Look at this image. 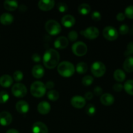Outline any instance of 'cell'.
Segmentation results:
<instances>
[{"label": "cell", "mask_w": 133, "mask_h": 133, "mask_svg": "<svg viewBox=\"0 0 133 133\" xmlns=\"http://www.w3.org/2000/svg\"><path fill=\"white\" fill-rule=\"evenodd\" d=\"M60 61V55L54 49H48L43 56V63L48 69H53L58 66Z\"/></svg>", "instance_id": "obj_1"}, {"label": "cell", "mask_w": 133, "mask_h": 133, "mask_svg": "<svg viewBox=\"0 0 133 133\" xmlns=\"http://www.w3.org/2000/svg\"><path fill=\"white\" fill-rule=\"evenodd\" d=\"M57 71L61 76L70 77L75 71V68L71 62L69 61H62L57 66Z\"/></svg>", "instance_id": "obj_2"}, {"label": "cell", "mask_w": 133, "mask_h": 133, "mask_svg": "<svg viewBox=\"0 0 133 133\" xmlns=\"http://www.w3.org/2000/svg\"><path fill=\"white\" fill-rule=\"evenodd\" d=\"M30 90H31V94L34 97H41L45 95L46 92V87L44 83L36 81L32 83Z\"/></svg>", "instance_id": "obj_3"}, {"label": "cell", "mask_w": 133, "mask_h": 133, "mask_svg": "<svg viewBox=\"0 0 133 133\" xmlns=\"http://www.w3.org/2000/svg\"><path fill=\"white\" fill-rule=\"evenodd\" d=\"M45 29L47 32L51 35H57L62 31L61 24L54 19L47 21L45 24Z\"/></svg>", "instance_id": "obj_4"}, {"label": "cell", "mask_w": 133, "mask_h": 133, "mask_svg": "<svg viewBox=\"0 0 133 133\" xmlns=\"http://www.w3.org/2000/svg\"><path fill=\"white\" fill-rule=\"evenodd\" d=\"M91 72L94 76L101 77L106 72V66L100 61H96L91 66Z\"/></svg>", "instance_id": "obj_5"}, {"label": "cell", "mask_w": 133, "mask_h": 133, "mask_svg": "<svg viewBox=\"0 0 133 133\" xmlns=\"http://www.w3.org/2000/svg\"><path fill=\"white\" fill-rule=\"evenodd\" d=\"M71 49H72L73 53L78 57L84 56V55L87 54L88 51L87 45L84 42L81 41L74 43L71 47Z\"/></svg>", "instance_id": "obj_6"}, {"label": "cell", "mask_w": 133, "mask_h": 133, "mask_svg": "<svg viewBox=\"0 0 133 133\" xmlns=\"http://www.w3.org/2000/svg\"><path fill=\"white\" fill-rule=\"evenodd\" d=\"M12 93L16 97H23L27 93V87L22 83H16L12 87Z\"/></svg>", "instance_id": "obj_7"}, {"label": "cell", "mask_w": 133, "mask_h": 133, "mask_svg": "<svg viewBox=\"0 0 133 133\" xmlns=\"http://www.w3.org/2000/svg\"><path fill=\"white\" fill-rule=\"evenodd\" d=\"M103 36L109 41H114L118 37V32L116 29L112 26H107L103 31Z\"/></svg>", "instance_id": "obj_8"}, {"label": "cell", "mask_w": 133, "mask_h": 133, "mask_svg": "<svg viewBox=\"0 0 133 133\" xmlns=\"http://www.w3.org/2000/svg\"><path fill=\"white\" fill-rule=\"evenodd\" d=\"M81 34L84 36L86 38L93 40V39L98 37L99 35V31L97 27L91 26V27H88L84 30L81 31Z\"/></svg>", "instance_id": "obj_9"}, {"label": "cell", "mask_w": 133, "mask_h": 133, "mask_svg": "<svg viewBox=\"0 0 133 133\" xmlns=\"http://www.w3.org/2000/svg\"><path fill=\"white\" fill-rule=\"evenodd\" d=\"M71 105L76 109H82L86 105V99L81 96H75L71 97Z\"/></svg>", "instance_id": "obj_10"}, {"label": "cell", "mask_w": 133, "mask_h": 133, "mask_svg": "<svg viewBox=\"0 0 133 133\" xmlns=\"http://www.w3.org/2000/svg\"><path fill=\"white\" fill-rule=\"evenodd\" d=\"M54 0H40L38 1V7L40 10L43 11H49L51 10L55 6Z\"/></svg>", "instance_id": "obj_11"}, {"label": "cell", "mask_w": 133, "mask_h": 133, "mask_svg": "<svg viewBox=\"0 0 133 133\" xmlns=\"http://www.w3.org/2000/svg\"><path fill=\"white\" fill-rule=\"evenodd\" d=\"M12 116L9 112L3 111L0 112V125L7 126L12 123Z\"/></svg>", "instance_id": "obj_12"}, {"label": "cell", "mask_w": 133, "mask_h": 133, "mask_svg": "<svg viewBox=\"0 0 133 133\" xmlns=\"http://www.w3.org/2000/svg\"><path fill=\"white\" fill-rule=\"evenodd\" d=\"M32 133H48V127L41 122H36L32 125Z\"/></svg>", "instance_id": "obj_13"}, {"label": "cell", "mask_w": 133, "mask_h": 133, "mask_svg": "<svg viewBox=\"0 0 133 133\" xmlns=\"http://www.w3.org/2000/svg\"><path fill=\"white\" fill-rule=\"evenodd\" d=\"M69 44L68 39L65 36H59L55 40L54 42V46L57 49H62L67 48Z\"/></svg>", "instance_id": "obj_14"}, {"label": "cell", "mask_w": 133, "mask_h": 133, "mask_svg": "<svg viewBox=\"0 0 133 133\" xmlns=\"http://www.w3.org/2000/svg\"><path fill=\"white\" fill-rule=\"evenodd\" d=\"M16 109L17 111L20 114H26L27 112H28L29 110V105L27 101L20 100L16 104Z\"/></svg>", "instance_id": "obj_15"}, {"label": "cell", "mask_w": 133, "mask_h": 133, "mask_svg": "<svg viewBox=\"0 0 133 133\" xmlns=\"http://www.w3.org/2000/svg\"><path fill=\"white\" fill-rule=\"evenodd\" d=\"M61 23L62 25L64 26L65 27L70 28V27H73L75 23V19L72 15L70 14H66L61 19Z\"/></svg>", "instance_id": "obj_16"}, {"label": "cell", "mask_w": 133, "mask_h": 133, "mask_svg": "<svg viewBox=\"0 0 133 133\" xmlns=\"http://www.w3.org/2000/svg\"><path fill=\"white\" fill-rule=\"evenodd\" d=\"M51 105L48 101H43L39 103V104L38 105L37 109L38 111L40 114H42V115H45V114H48V113L50 112L51 110Z\"/></svg>", "instance_id": "obj_17"}, {"label": "cell", "mask_w": 133, "mask_h": 133, "mask_svg": "<svg viewBox=\"0 0 133 133\" xmlns=\"http://www.w3.org/2000/svg\"><path fill=\"white\" fill-rule=\"evenodd\" d=\"M101 103L105 106H110L114 103V97L109 93H105L101 95L100 99Z\"/></svg>", "instance_id": "obj_18"}, {"label": "cell", "mask_w": 133, "mask_h": 133, "mask_svg": "<svg viewBox=\"0 0 133 133\" xmlns=\"http://www.w3.org/2000/svg\"><path fill=\"white\" fill-rule=\"evenodd\" d=\"M44 67L40 64H36L33 66L32 69V74L34 77L36 79H40L44 75Z\"/></svg>", "instance_id": "obj_19"}, {"label": "cell", "mask_w": 133, "mask_h": 133, "mask_svg": "<svg viewBox=\"0 0 133 133\" xmlns=\"http://www.w3.org/2000/svg\"><path fill=\"white\" fill-rule=\"evenodd\" d=\"M13 83V79L9 75H3L0 77V85L5 88L10 87Z\"/></svg>", "instance_id": "obj_20"}, {"label": "cell", "mask_w": 133, "mask_h": 133, "mask_svg": "<svg viewBox=\"0 0 133 133\" xmlns=\"http://www.w3.org/2000/svg\"><path fill=\"white\" fill-rule=\"evenodd\" d=\"M13 21H14V17L9 13H3L0 16V22L5 25H9L11 24Z\"/></svg>", "instance_id": "obj_21"}, {"label": "cell", "mask_w": 133, "mask_h": 133, "mask_svg": "<svg viewBox=\"0 0 133 133\" xmlns=\"http://www.w3.org/2000/svg\"><path fill=\"white\" fill-rule=\"evenodd\" d=\"M123 69L128 73L133 72V57L130 56L126 58L123 62Z\"/></svg>", "instance_id": "obj_22"}, {"label": "cell", "mask_w": 133, "mask_h": 133, "mask_svg": "<svg viewBox=\"0 0 133 133\" xmlns=\"http://www.w3.org/2000/svg\"><path fill=\"white\" fill-rule=\"evenodd\" d=\"M3 5L5 9L9 11H14L18 7V1H15V0H13V1L6 0L4 1Z\"/></svg>", "instance_id": "obj_23"}, {"label": "cell", "mask_w": 133, "mask_h": 133, "mask_svg": "<svg viewBox=\"0 0 133 133\" xmlns=\"http://www.w3.org/2000/svg\"><path fill=\"white\" fill-rule=\"evenodd\" d=\"M114 78L116 81L123 82L125 79L126 75L122 70L117 69L114 72Z\"/></svg>", "instance_id": "obj_24"}, {"label": "cell", "mask_w": 133, "mask_h": 133, "mask_svg": "<svg viewBox=\"0 0 133 133\" xmlns=\"http://www.w3.org/2000/svg\"><path fill=\"white\" fill-rule=\"evenodd\" d=\"M91 7L88 4L82 3L78 7V11L82 15H87L90 12Z\"/></svg>", "instance_id": "obj_25"}, {"label": "cell", "mask_w": 133, "mask_h": 133, "mask_svg": "<svg viewBox=\"0 0 133 133\" xmlns=\"http://www.w3.org/2000/svg\"><path fill=\"white\" fill-rule=\"evenodd\" d=\"M75 70L79 74H85L88 70V65L84 62H80L77 64Z\"/></svg>", "instance_id": "obj_26"}, {"label": "cell", "mask_w": 133, "mask_h": 133, "mask_svg": "<svg viewBox=\"0 0 133 133\" xmlns=\"http://www.w3.org/2000/svg\"><path fill=\"white\" fill-rule=\"evenodd\" d=\"M123 88L128 94L133 96V80L130 79L127 81L123 85Z\"/></svg>", "instance_id": "obj_27"}, {"label": "cell", "mask_w": 133, "mask_h": 133, "mask_svg": "<svg viewBox=\"0 0 133 133\" xmlns=\"http://www.w3.org/2000/svg\"><path fill=\"white\" fill-rule=\"evenodd\" d=\"M47 96H48V99L51 101H55L57 100L59 98V94L57 91L54 90H51L47 94Z\"/></svg>", "instance_id": "obj_28"}, {"label": "cell", "mask_w": 133, "mask_h": 133, "mask_svg": "<svg viewBox=\"0 0 133 133\" xmlns=\"http://www.w3.org/2000/svg\"><path fill=\"white\" fill-rule=\"evenodd\" d=\"M94 81V78L91 75H86L82 79V84L84 86H90Z\"/></svg>", "instance_id": "obj_29"}, {"label": "cell", "mask_w": 133, "mask_h": 133, "mask_svg": "<svg viewBox=\"0 0 133 133\" xmlns=\"http://www.w3.org/2000/svg\"><path fill=\"white\" fill-rule=\"evenodd\" d=\"M9 99V95L6 91L0 92V103L4 104L7 102Z\"/></svg>", "instance_id": "obj_30"}, {"label": "cell", "mask_w": 133, "mask_h": 133, "mask_svg": "<svg viewBox=\"0 0 133 133\" xmlns=\"http://www.w3.org/2000/svg\"><path fill=\"white\" fill-rule=\"evenodd\" d=\"M96 112V109L94 105L92 103L88 104L86 108V112L89 116H94Z\"/></svg>", "instance_id": "obj_31"}, {"label": "cell", "mask_w": 133, "mask_h": 133, "mask_svg": "<svg viewBox=\"0 0 133 133\" xmlns=\"http://www.w3.org/2000/svg\"><path fill=\"white\" fill-rule=\"evenodd\" d=\"M125 15L129 19H133V5H129L125 10Z\"/></svg>", "instance_id": "obj_32"}, {"label": "cell", "mask_w": 133, "mask_h": 133, "mask_svg": "<svg viewBox=\"0 0 133 133\" xmlns=\"http://www.w3.org/2000/svg\"><path fill=\"white\" fill-rule=\"evenodd\" d=\"M124 55L127 56V57H130V55H133V41L130 42L127 44V49H126L125 51Z\"/></svg>", "instance_id": "obj_33"}, {"label": "cell", "mask_w": 133, "mask_h": 133, "mask_svg": "<svg viewBox=\"0 0 133 133\" xmlns=\"http://www.w3.org/2000/svg\"><path fill=\"white\" fill-rule=\"evenodd\" d=\"M23 74L19 70H17V71H14V73L13 74V78H14V80L17 82H19L23 79Z\"/></svg>", "instance_id": "obj_34"}, {"label": "cell", "mask_w": 133, "mask_h": 133, "mask_svg": "<svg viewBox=\"0 0 133 133\" xmlns=\"http://www.w3.org/2000/svg\"><path fill=\"white\" fill-rule=\"evenodd\" d=\"M57 9L60 12H65L68 10V5L65 3L60 2L57 5Z\"/></svg>", "instance_id": "obj_35"}, {"label": "cell", "mask_w": 133, "mask_h": 133, "mask_svg": "<svg viewBox=\"0 0 133 133\" xmlns=\"http://www.w3.org/2000/svg\"><path fill=\"white\" fill-rule=\"evenodd\" d=\"M68 37L71 42H75L78 38V33L75 31H71L68 33Z\"/></svg>", "instance_id": "obj_36"}, {"label": "cell", "mask_w": 133, "mask_h": 133, "mask_svg": "<svg viewBox=\"0 0 133 133\" xmlns=\"http://www.w3.org/2000/svg\"><path fill=\"white\" fill-rule=\"evenodd\" d=\"M119 31L121 35H125L129 32V26L127 25L123 24L119 27Z\"/></svg>", "instance_id": "obj_37"}, {"label": "cell", "mask_w": 133, "mask_h": 133, "mask_svg": "<svg viewBox=\"0 0 133 133\" xmlns=\"http://www.w3.org/2000/svg\"><path fill=\"white\" fill-rule=\"evenodd\" d=\"M91 18L95 22H99L100 19H101V14L98 11H94L92 12V16H91Z\"/></svg>", "instance_id": "obj_38"}, {"label": "cell", "mask_w": 133, "mask_h": 133, "mask_svg": "<svg viewBox=\"0 0 133 133\" xmlns=\"http://www.w3.org/2000/svg\"><path fill=\"white\" fill-rule=\"evenodd\" d=\"M113 90L116 92H119L123 90V86L121 83H116L113 85Z\"/></svg>", "instance_id": "obj_39"}, {"label": "cell", "mask_w": 133, "mask_h": 133, "mask_svg": "<svg viewBox=\"0 0 133 133\" xmlns=\"http://www.w3.org/2000/svg\"><path fill=\"white\" fill-rule=\"evenodd\" d=\"M94 93L96 95V96H101L103 94V89L101 87H96L94 89Z\"/></svg>", "instance_id": "obj_40"}, {"label": "cell", "mask_w": 133, "mask_h": 133, "mask_svg": "<svg viewBox=\"0 0 133 133\" xmlns=\"http://www.w3.org/2000/svg\"><path fill=\"white\" fill-rule=\"evenodd\" d=\"M125 19V15L124 13L122 12H119L117 14L116 16V19L119 22H122L124 19Z\"/></svg>", "instance_id": "obj_41"}, {"label": "cell", "mask_w": 133, "mask_h": 133, "mask_svg": "<svg viewBox=\"0 0 133 133\" xmlns=\"http://www.w3.org/2000/svg\"><path fill=\"white\" fill-rule=\"evenodd\" d=\"M32 59L34 62H39L41 61V57L38 53H34L32 55Z\"/></svg>", "instance_id": "obj_42"}, {"label": "cell", "mask_w": 133, "mask_h": 133, "mask_svg": "<svg viewBox=\"0 0 133 133\" xmlns=\"http://www.w3.org/2000/svg\"><path fill=\"white\" fill-rule=\"evenodd\" d=\"M45 87H46V89L48 88V89L51 90V89H52V88H53L55 84H54V83H53V81H48L45 83Z\"/></svg>", "instance_id": "obj_43"}, {"label": "cell", "mask_w": 133, "mask_h": 133, "mask_svg": "<svg viewBox=\"0 0 133 133\" xmlns=\"http://www.w3.org/2000/svg\"><path fill=\"white\" fill-rule=\"evenodd\" d=\"M93 96L94 95L93 94H92V92H88L85 94V95H84V99H85L86 100H90L92 99Z\"/></svg>", "instance_id": "obj_44"}, {"label": "cell", "mask_w": 133, "mask_h": 133, "mask_svg": "<svg viewBox=\"0 0 133 133\" xmlns=\"http://www.w3.org/2000/svg\"><path fill=\"white\" fill-rule=\"evenodd\" d=\"M27 6H26V5H23V4H22V5H19V10L20 12H24L27 11Z\"/></svg>", "instance_id": "obj_45"}, {"label": "cell", "mask_w": 133, "mask_h": 133, "mask_svg": "<svg viewBox=\"0 0 133 133\" xmlns=\"http://www.w3.org/2000/svg\"><path fill=\"white\" fill-rule=\"evenodd\" d=\"M6 133H19L18 130L15 129H10L8 130Z\"/></svg>", "instance_id": "obj_46"}]
</instances>
